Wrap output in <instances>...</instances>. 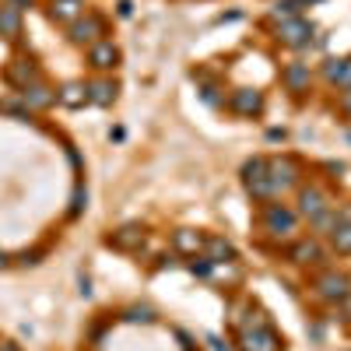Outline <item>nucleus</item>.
Listing matches in <instances>:
<instances>
[{"mask_svg": "<svg viewBox=\"0 0 351 351\" xmlns=\"http://www.w3.org/2000/svg\"><path fill=\"white\" fill-rule=\"evenodd\" d=\"M88 102H95V106H112L116 102V84L112 81H92L88 84Z\"/></svg>", "mask_w": 351, "mask_h": 351, "instance_id": "f3484780", "label": "nucleus"}, {"mask_svg": "<svg viewBox=\"0 0 351 351\" xmlns=\"http://www.w3.org/2000/svg\"><path fill=\"white\" fill-rule=\"evenodd\" d=\"M0 351H21L14 341H0Z\"/></svg>", "mask_w": 351, "mask_h": 351, "instance_id": "2f4dec72", "label": "nucleus"}, {"mask_svg": "<svg viewBox=\"0 0 351 351\" xmlns=\"http://www.w3.org/2000/svg\"><path fill=\"white\" fill-rule=\"evenodd\" d=\"M295 211H288L285 204H267V211H263V225H267L271 236H291L295 232Z\"/></svg>", "mask_w": 351, "mask_h": 351, "instance_id": "f03ea898", "label": "nucleus"}, {"mask_svg": "<svg viewBox=\"0 0 351 351\" xmlns=\"http://www.w3.org/2000/svg\"><path fill=\"white\" fill-rule=\"evenodd\" d=\"M56 102L67 106V109H81V106L88 102V84H81V81H67L60 92H56Z\"/></svg>", "mask_w": 351, "mask_h": 351, "instance_id": "ddd939ff", "label": "nucleus"}, {"mask_svg": "<svg viewBox=\"0 0 351 351\" xmlns=\"http://www.w3.org/2000/svg\"><path fill=\"white\" fill-rule=\"evenodd\" d=\"M243 351H278V337L271 327H250L243 334Z\"/></svg>", "mask_w": 351, "mask_h": 351, "instance_id": "9d476101", "label": "nucleus"}, {"mask_svg": "<svg viewBox=\"0 0 351 351\" xmlns=\"http://www.w3.org/2000/svg\"><path fill=\"white\" fill-rule=\"evenodd\" d=\"M172 246L180 250V253H186V256H197L200 250H204V239L197 236V232H190V228H180L172 236Z\"/></svg>", "mask_w": 351, "mask_h": 351, "instance_id": "a211bd4d", "label": "nucleus"}, {"mask_svg": "<svg viewBox=\"0 0 351 351\" xmlns=\"http://www.w3.org/2000/svg\"><path fill=\"white\" fill-rule=\"evenodd\" d=\"M291 260L295 263H319L324 260V246H319V239H299L295 246H291Z\"/></svg>", "mask_w": 351, "mask_h": 351, "instance_id": "4468645a", "label": "nucleus"}, {"mask_svg": "<svg viewBox=\"0 0 351 351\" xmlns=\"http://www.w3.org/2000/svg\"><path fill=\"white\" fill-rule=\"evenodd\" d=\"M324 208H330L327 197H324V190H316V186H302V190H299V215L316 218Z\"/></svg>", "mask_w": 351, "mask_h": 351, "instance_id": "9b49d317", "label": "nucleus"}, {"mask_svg": "<svg viewBox=\"0 0 351 351\" xmlns=\"http://www.w3.org/2000/svg\"><path fill=\"white\" fill-rule=\"evenodd\" d=\"M313 221V232L316 236H330V232L337 228V221H341V211H334V208H324L316 218H309Z\"/></svg>", "mask_w": 351, "mask_h": 351, "instance_id": "aec40b11", "label": "nucleus"}, {"mask_svg": "<svg viewBox=\"0 0 351 351\" xmlns=\"http://www.w3.org/2000/svg\"><path fill=\"white\" fill-rule=\"evenodd\" d=\"M99 36H102V18L99 14H81L71 25V43H77V46H95Z\"/></svg>", "mask_w": 351, "mask_h": 351, "instance_id": "7ed1b4c3", "label": "nucleus"}, {"mask_svg": "<svg viewBox=\"0 0 351 351\" xmlns=\"http://www.w3.org/2000/svg\"><path fill=\"white\" fill-rule=\"evenodd\" d=\"M127 319H130V324H152L155 313H152V309H130V313H127Z\"/></svg>", "mask_w": 351, "mask_h": 351, "instance_id": "bb28decb", "label": "nucleus"}, {"mask_svg": "<svg viewBox=\"0 0 351 351\" xmlns=\"http://www.w3.org/2000/svg\"><path fill=\"white\" fill-rule=\"evenodd\" d=\"M84 200H88V197H84V193L77 190V193H74V208H71V215H81V208H84Z\"/></svg>", "mask_w": 351, "mask_h": 351, "instance_id": "cd10ccee", "label": "nucleus"}, {"mask_svg": "<svg viewBox=\"0 0 351 351\" xmlns=\"http://www.w3.org/2000/svg\"><path fill=\"white\" fill-rule=\"evenodd\" d=\"M243 183H246V190H250L256 200L278 197L274 186H271V176H267V158H250V162L243 165Z\"/></svg>", "mask_w": 351, "mask_h": 351, "instance_id": "f257e3e1", "label": "nucleus"}, {"mask_svg": "<svg viewBox=\"0 0 351 351\" xmlns=\"http://www.w3.org/2000/svg\"><path fill=\"white\" fill-rule=\"evenodd\" d=\"M281 81L288 84V92H306L309 88V64H288L281 71Z\"/></svg>", "mask_w": 351, "mask_h": 351, "instance_id": "dca6fc26", "label": "nucleus"}, {"mask_svg": "<svg viewBox=\"0 0 351 351\" xmlns=\"http://www.w3.org/2000/svg\"><path fill=\"white\" fill-rule=\"evenodd\" d=\"M21 102H25L28 109H49V106L56 102V92H53L49 84H43V81H32V84L21 88Z\"/></svg>", "mask_w": 351, "mask_h": 351, "instance_id": "6e6552de", "label": "nucleus"}, {"mask_svg": "<svg viewBox=\"0 0 351 351\" xmlns=\"http://www.w3.org/2000/svg\"><path fill=\"white\" fill-rule=\"evenodd\" d=\"M141 239H144L141 225H127V228L116 232V236H109V246H116V250H134V246H141Z\"/></svg>", "mask_w": 351, "mask_h": 351, "instance_id": "6ab92c4d", "label": "nucleus"}, {"mask_svg": "<svg viewBox=\"0 0 351 351\" xmlns=\"http://www.w3.org/2000/svg\"><path fill=\"white\" fill-rule=\"evenodd\" d=\"M302 8H306V0H278V4H274V18L288 21V18H295Z\"/></svg>", "mask_w": 351, "mask_h": 351, "instance_id": "b1692460", "label": "nucleus"}, {"mask_svg": "<svg viewBox=\"0 0 351 351\" xmlns=\"http://www.w3.org/2000/svg\"><path fill=\"white\" fill-rule=\"evenodd\" d=\"M316 291H319V299H327V302H341L348 291H351V281L337 271H327L324 278L316 281Z\"/></svg>", "mask_w": 351, "mask_h": 351, "instance_id": "20e7f679", "label": "nucleus"}, {"mask_svg": "<svg viewBox=\"0 0 351 351\" xmlns=\"http://www.w3.org/2000/svg\"><path fill=\"white\" fill-rule=\"evenodd\" d=\"M49 18L60 25H74L81 18V0H53L49 4Z\"/></svg>", "mask_w": 351, "mask_h": 351, "instance_id": "2eb2a0df", "label": "nucleus"}, {"mask_svg": "<svg viewBox=\"0 0 351 351\" xmlns=\"http://www.w3.org/2000/svg\"><path fill=\"white\" fill-rule=\"evenodd\" d=\"M228 106H232V112H239V116H256L263 109V95L253 92V88H239V92H232Z\"/></svg>", "mask_w": 351, "mask_h": 351, "instance_id": "1a4fd4ad", "label": "nucleus"}, {"mask_svg": "<svg viewBox=\"0 0 351 351\" xmlns=\"http://www.w3.org/2000/svg\"><path fill=\"white\" fill-rule=\"evenodd\" d=\"M330 84L344 88V92H348V88H351V56H341V71L334 74V81H330Z\"/></svg>", "mask_w": 351, "mask_h": 351, "instance_id": "393cba45", "label": "nucleus"}, {"mask_svg": "<svg viewBox=\"0 0 351 351\" xmlns=\"http://www.w3.org/2000/svg\"><path fill=\"white\" fill-rule=\"evenodd\" d=\"M4 267H8V253H4V250H0V271H4Z\"/></svg>", "mask_w": 351, "mask_h": 351, "instance_id": "473e14b6", "label": "nucleus"}, {"mask_svg": "<svg viewBox=\"0 0 351 351\" xmlns=\"http://www.w3.org/2000/svg\"><path fill=\"white\" fill-rule=\"evenodd\" d=\"M21 36V11L8 0H0V39H18Z\"/></svg>", "mask_w": 351, "mask_h": 351, "instance_id": "f8f14e48", "label": "nucleus"}, {"mask_svg": "<svg viewBox=\"0 0 351 351\" xmlns=\"http://www.w3.org/2000/svg\"><path fill=\"white\" fill-rule=\"evenodd\" d=\"M204 250H208V260H232L236 256V250H232V243H225V239H208L204 243Z\"/></svg>", "mask_w": 351, "mask_h": 351, "instance_id": "4be33fe9", "label": "nucleus"}, {"mask_svg": "<svg viewBox=\"0 0 351 351\" xmlns=\"http://www.w3.org/2000/svg\"><path fill=\"white\" fill-rule=\"evenodd\" d=\"M313 39V21H306V18H288V21H281V43H288V46H306Z\"/></svg>", "mask_w": 351, "mask_h": 351, "instance_id": "0eeeda50", "label": "nucleus"}, {"mask_svg": "<svg viewBox=\"0 0 351 351\" xmlns=\"http://www.w3.org/2000/svg\"><path fill=\"white\" fill-rule=\"evenodd\" d=\"M8 81H14V84H21V88H25V84L39 81V74H36V67H32V64L25 60V64H18V67H11V71H8Z\"/></svg>", "mask_w": 351, "mask_h": 351, "instance_id": "5701e85b", "label": "nucleus"}, {"mask_svg": "<svg viewBox=\"0 0 351 351\" xmlns=\"http://www.w3.org/2000/svg\"><path fill=\"white\" fill-rule=\"evenodd\" d=\"M88 64H92L95 71H112L116 64H120V49H116L109 39H99L95 46H88Z\"/></svg>", "mask_w": 351, "mask_h": 351, "instance_id": "423d86ee", "label": "nucleus"}, {"mask_svg": "<svg viewBox=\"0 0 351 351\" xmlns=\"http://www.w3.org/2000/svg\"><path fill=\"white\" fill-rule=\"evenodd\" d=\"M190 271H193V274H211V271H215V260H208V256H200V260H197V256H193Z\"/></svg>", "mask_w": 351, "mask_h": 351, "instance_id": "a878e982", "label": "nucleus"}, {"mask_svg": "<svg viewBox=\"0 0 351 351\" xmlns=\"http://www.w3.org/2000/svg\"><path fill=\"white\" fill-rule=\"evenodd\" d=\"M8 4H14L18 11H25V8H32V0H8Z\"/></svg>", "mask_w": 351, "mask_h": 351, "instance_id": "c756f323", "label": "nucleus"}, {"mask_svg": "<svg viewBox=\"0 0 351 351\" xmlns=\"http://www.w3.org/2000/svg\"><path fill=\"white\" fill-rule=\"evenodd\" d=\"M21 263H39V253H21Z\"/></svg>", "mask_w": 351, "mask_h": 351, "instance_id": "7c9ffc66", "label": "nucleus"}, {"mask_svg": "<svg viewBox=\"0 0 351 351\" xmlns=\"http://www.w3.org/2000/svg\"><path fill=\"white\" fill-rule=\"evenodd\" d=\"M330 236H334L337 253H351V215H341V221H337V228L330 232Z\"/></svg>", "mask_w": 351, "mask_h": 351, "instance_id": "412c9836", "label": "nucleus"}, {"mask_svg": "<svg viewBox=\"0 0 351 351\" xmlns=\"http://www.w3.org/2000/svg\"><path fill=\"white\" fill-rule=\"evenodd\" d=\"M267 176H271L274 193H281V190H288V186H295L299 169H295V162H288V158H274V162H267Z\"/></svg>", "mask_w": 351, "mask_h": 351, "instance_id": "39448f33", "label": "nucleus"}, {"mask_svg": "<svg viewBox=\"0 0 351 351\" xmlns=\"http://www.w3.org/2000/svg\"><path fill=\"white\" fill-rule=\"evenodd\" d=\"M341 309H344V316H351V291H348V295L341 299Z\"/></svg>", "mask_w": 351, "mask_h": 351, "instance_id": "c85d7f7f", "label": "nucleus"}]
</instances>
